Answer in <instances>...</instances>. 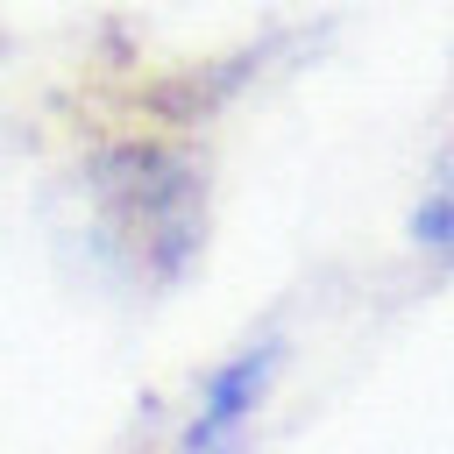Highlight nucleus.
Returning <instances> with one entry per match:
<instances>
[{
	"mask_svg": "<svg viewBox=\"0 0 454 454\" xmlns=\"http://www.w3.org/2000/svg\"><path fill=\"white\" fill-rule=\"evenodd\" d=\"M270 376H277V348H248V355H234L227 369H213V383H206V397H199V411H192L184 447H192V454H220V447L255 419Z\"/></svg>",
	"mask_w": 454,
	"mask_h": 454,
	"instance_id": "f257e3e1",
	"label": "nucleus"
},
{
	"mask_svg": "<svg viewBox=\"0 0 454 454\" xmlns=\"http://www.w3.org/2000/svg\"><path fill=\"white\" fill-rule=\"evenodd\" d=\"M411 234L426 241V248H440V255H454V177L419 206V220H411Z\"/></svg>",
	"mask_w": 454,
	"mask_h": 454,
	"instance_id": "f03ea898",
	"label": "nucleus"
}]
</instances>
